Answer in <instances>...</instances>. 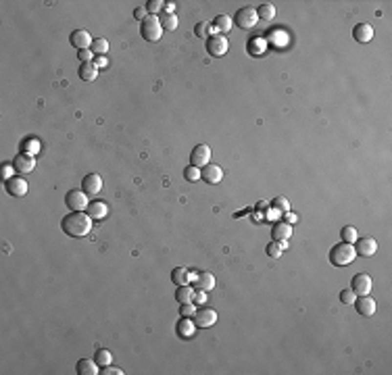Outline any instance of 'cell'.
<instances>
[{"label":"cell","mask_w":392,"mask_h":375,"mask_svg":"<svg viewBox=\"0 0 392 375\" xmlns=\"http://www.w3.org/2000/svg\"><path fill=\"white\" fill-rule=\"evenodd\" d=\"M92 221L94 219L88 213H84V210H71L69 215L63 217L61 229L65 231L69 238H84V236H88L90 233Z\"/></svg>","instance_id":"6da1fadb"},{"label":"cell","mask_w":392,"mask_h":375,"mask_svg":"<svg viewBox=\"0 0 392 375\" xmlns=\"http://www.w3.org/2000/svg\"><path fill=\"white\" fill-rule=\"evenodd\" d=\"M371 286H373V281H371V277L367 275V273H357V275L352 277V281H350V290L355 292L357 296H367L371 292Z\"/></svg>","instance_id":"ba28073f"},{"label":"cell","mask_w":392,"mask_h":375,"mask_svg":"<svg viewBox=\"0 0 392 375\" xmlns=\"http://www.w3.org/2000/svg\"><path fill=\"white\" fill-rule=\"evenodd\" d=\"M215 34H217V29H215L213 23H209V21H202V23L196 25V36L198 38H211Z\"/></svg>","instance_id":"f1b7e54d"},{"label":"cell","mask_w":392,"mask_h":375,"mask_svg":"<svg viewBox=\"0 0 392 375\" xmlns=\"http://www.w3.org/2000/svg\"><path fill=\"white\" fill-rule=\"evenodd\" d=\"M273 208L280 210L282 215L288 213V210H290V202H288V198H286V196H278L276 200H273Z\"/></svg>","instance_id":"d590c367"},{"label":"cell","mask_w":392,"mask_h":375,"mask_svg":"<svg viewBox=\"0 0 392 375\" xmlns=\"http://www.w3.org/2000/svg\"><path fill=\"white\" fill-rule=\"evenodd\" d=\"M177 335L179 338H192V335L196 333V323H194V319H190V317H182L177 321Z\"/></svg>","instance_id":"ffe728a7"},{"label":"cell","mask_w":392,"mask_h":375,"mask_svg":"<svg viewBox=\"0 0 392 375\" xmlns=\"http://www.w3.org/2000/svg\"><path fill=\"white\" fill-rule=\"evenodd\" d=\"M340 238H342V242H348V244H355L357 242V238H359V231L352 228V225H347V228H342V231H340Z\"/></svg>","instance_id":"d6a6232c"},{"label":"cell","mask_w":392,"mask_h":375,"mask_svg":"<svg viewBox=\"0 0 392 375\" xmlns=\"http://www.w3.org/2000/svg\"><path fill=\"white\" fill-rule=\"evenodd\" d=\"M196 288L198 290H205V292H211L215 288V275L213 273H209V271H200L198 275H196Z\"/></svg>","instance_id":"44dd1931"},{"label":"cell","mask_w":392,"mask_h":375,"mask_svg":"<svg viewBox=\"0 0 392 375\" xmlns=\"http://www.w3.org/2000/svg\"><path fill=\"white\" fill-rule=\"evenodd\" d=\"M200 179H205L207 184H219L223 179V169L219 167V165H215V163H209V165H205L200 169Z\"/></svg>","instance_id":"4fadbf2b"},{"label":"cell","mask_w":392,"mask_h":375,"mask_svg":"<svg viewBox=\"0 0 392 375\" xmlns=\"http://www.w3.org/2000/svg\"><path fill=\"white\" fill-rule=\"evenodd\" d=\"M100 373H103V375H123V369H119V367H111V365H107Z\"/></svg>","instance_id":"ee69618b"},{"label":"cell","mask_w":392,"mask_h":375,"mask_svg":"<svg viewBox=\"0 0 392 375\" xmlns=\"http://www.w3.org/2000/svg\"><path fill=\"white\" fill-rule=\"evenodd\" d=\"M265 46H267V42H265L263 38H255V40H250V52H253L255 57H259V54L265 52Z\"/></svg>","instance_id":"836d02e7"},{"label":"cell","mask_w":392,"mask_h":375,"mask_svg":"<svg viewBox=\"0 0 392 375\" xmlns=\"http://www.w3.org/2000/svg\"><path fill=\"white\" fill-rule=\"evenodd\" d=\"M94 361H96L100 367L111 365V363H113V354H111V350H107V348L96 350V356H94Z\"/></svg>","instance_id":"4dcf8cb0"},{"label":"cell","mask_w":392,"mask_h":375,"mask_svg":"<svg viewBox=\"0 0 392 375\" xmlns=\"http://www.w3.org/2000/svg\"><path fill=\"white\" fill-rule=\"evenodd\" d=\"M6 190H9L11 196H25L29 190V184L23 177H11L6 182Z\"/></svg>","instance_id":"2e32d148"},{"label":"cell","mask_w":392,"mask_h":375,"mask_svg":"<svg viewBox=\"0 0 392 375\" xmlns=\"http://www.w3.org/2000/svg\"><path fill=\"white\" fill-rule=\"evenodd\" d=\"M184 177L188 179V182H198V179H200V169L198 167H194V165H190V167H186L184 169Z\"/></svg>","instance_id":"e575fe53"},{"label":"cell","mask_w":392,"mask_h":375,"mask_svg":"<svg viewBox=\"0 0 392 375\" xmlns=\"http://www.w3.org/2000/svg\"><path fill=\"white\" fill-rule=\"evenodd\" d=\"M163 6H165L163 0H151V2L146 4V11H148V15H154L156 17V13H163Z\"/></svg>","instance_id":"8d00e7d4"},{"label":"cell","mask_w":392,"mask_h":375,"mask_svg":"<svg viewBox=\"0 0 392 375\" xmlns=\"http://www.w3.org/2000/svg\"><path fill=\"white\" fill-rule=\"evenodd\" d=\"M194 311H196V304H194V302H184V304H179V315H182V317H192Z\"/></svg>","instance_id":"f35d334b"},{"label":"cell","mask_w":392,"mask_h":375,"mask_svg":"<svg viewBox=\"0 0 392 375\" xmlns=\"http://www.w3.org/2000/svg\"><path fill=\"white\" fill-rule=\"evenodd\" d=\"M21 152L36 156L38 152H40V140H38V138H25L21 142Z\"/></svg>","instance_id":"484cf974"},{"label":"cell","mask_w":392,"mask_h":375,"mask_svg":"<svg viewBox=\"0 0 392 375\" xmlns=\"http://www.w3.org/2000/svg\"><path fill=\"white\" fill-rule=\"evenodd\" d=\"M90 50L96 54V57H105V54L109 52V40H107V38H94Z\"/></svg>","instance_id":"83f0119b"},{"label":"cell","mask_w":392,"mask_h":375,"mask_svg":"<svg viewBox=\"0 0 392 375\" xmlns=\"http://www.w3.org/2000/svg\"><path fill=\"white\" fill-rule=\"evenodd\" d=\"M82 190L88 194V196H96V194L103 190V177L98 173H88L82 179Z\"/></svg>","instance_id":"30bf717a"},{"label":"cell","mask_w":392,"mask_h":375,"mask_svg":"<svg viewBox=\"0 0 392 375\" xmlns=\"http://www.w3.org/2000/svg\"><path fill=\"white\" fill-rule=\"evenodd\" d=\"M192 302H194V304H205V302H207V292H205V290H194Z\"/></svg>","instance_id":"b9f144b4"},{"label":"cell","mask_w":392,"mask_h":375,"mask_svg":"<svg viewBox=\"0 0 392 375\" xmlns=\"http://www.w3.org/2000/svg\"><path fill=\"white\" fill-rule=\"evenodd\" d=\"M140 34H142V38L148 42H159L161 36H163L161 19L154 17V15H148V17L140 23Z\"/></svg>","instance_id":"3957f363"},{"label":"cell","mask_w":392,"mask_h":375,"mask_svg":"<svg viewBox=\"0 0 392 375\" xmlns=\"http://www.w3.org/2000/svg\"><path fill=\"white\" fill-rule=\"evenodd\" d=\"M94 62H96V67H98V69H100V67H107V65H109L107 57H96V59H94Z\"/></svg>","instance_id":"c3c4849f"},{"label":"cell","mask_w":392,"mask_h":375,"mask_svg":"<svg viewBox=\"0 0 392 375\" xmlns=\"http://www.w3.org/2000/svg\"><path fill=\"white\" fill-rule=\"evenodd\" d=\"M340 300L344 302V304H355V300H357V294L350 290V288H347V290H342L340 292Z\"/></svg>","instance_id":"ab89813d"},{"label":"cell","mask_w":392,"mask_h":375,"mask_svg":"<svg viewBox=\"0 0 392 375\" xmlns=\"http://www.w3.org/2000/svg\"><path fill=\"white\" fill-rule=\"evenodd\" d=\"M271 238L276 242H288V238H292V225L286 221H278L271 229Z\"/></svg>","instance_id":"ac0fdd59"},{"label":"cell","mask_w":392,"mask_h":375,"mask_svg":"<svg viewBox=\"0 0 392 375\" xmlns=\"http://www.w3.org/2000/svg\"><path fill=\"white\" fill-rule=\"evenodd\" d=\"M192 319H194L196 327H211V325L217 323V312H215V309H211V307H200V309L194 311Z\"/></svg>","instance_id":"52a82bcc"},{"label":"cell","mask_w":392,"mask_h":375,"mask_svg":"<svg viewBox=\"0 0 392 375\" xmlns=\"http://www.w3.org/2000/svg\"><path fill=\"white\" fill-rule=\"evenodd\" d=\"M171 281H174L175 286H186L190 284V271L184 269V267H175L171 271Z\"/></svg>","instance_id":"d4e9b609"},{"label":"cell","mask_w":392,"mask_h":375,"mask_svg":"<svg viewBox=\"0 0 392 375\" xmlns=\"http://www.w3.org/2000/svg\"><path fill=\"white\" fill-rule=\"evenodd\" d=\"M213 25H215V29L219 31V34H227V31L232 29V25H234V19H230V15H217L215 17V21H213Z\"/></svg>","instance_id":"cb8c5ba5"},{"label":"cell","mask_w":392,"mask_h":375,"mask_svg":"<svg viewBox=\"0 0 392 375\" xmlns=\"http://www.w3.org/2000/svg\"><path fill=\"white\" fill-rule=\"evenodd\" d=\"M86 213H88L94 221H100V219H105L109 215V205L103 200H94L88 205V208H86Z\"/></svg>","instance_id":"d6986e66"},{"label":"cell","mask_w":392,"mask_h":375,"mask_svg":"<svg viewBox=\"0 0 392 375\" xmlns=\"http://www.w3.org/2000/svg\"><path fill=\"white\" fill-rule=\"evenodd\" d=\"M230 50V40L221 34H215L207 38V52L213 54V57H223V54Z\"/></svg>","instance_id":"5b68a950"},{"label":"cell","mask_w":392,"mask_h":375,"mask_svg":"<svg viewBox=\"0 0 392 375\" xmlns=\"http://www.w3.org/2000/svg\"><path fill=\"white\" fill-rule=\"evenodd\" d=\"M92 42H94V38H92L86 29H75L73 34H71V44L75 46L77 50H86V48H90Z\"/></svg>","instance_id":"e0dca14e"},{"label":"cell","mask_w":392,"mask_h":375,"mask_svg":"<svg viewBox=\"0 0 392 375\" xmlns=\"http://www.w3.org/2000/svg\"><path fill=\"white\" fill-rule=\"evenodd\" d=\"M134 17H136V19H140V21H144V19L148 17V11H146V6H138V9L134 11Z\"/></svg>","instance_id":"f6af8a7d"},{"label":"cell","mask_w":392,"mask_h":375,"mask_svg":"<svg viewBox=\"0 0 392 375\" xmlns=\"http://www.w3.org/2000/svg\"><path fill=\"white\" fill-rule=\"evenodd\" d=\"M355 309H357L359 315H363V317H371V315H375V300L370 298V294H367V296H357V300H355Z\"/></svg>","instance_id":"5bb4252c"},{"label":"cell","mask_w":392,"mask_h":375,"mask_svg":"<svg viewBox=\"0 0 392 375\" xmlns=\"http://www.w3.org/2000/svg\"><path fill=\"white\" fill-rule=\"evenodd\" d=\"M77 59H80L82 62H92L96 57H94V52L90 48H86V50H77Z\"/></svg>","instance_id":"60d3db41"},{"label":"cell","mask_w":392,"mask_h":375,"mask_svg":"<svg viewBox=\"0 0 392 375\" xmlns=\"http://www.w3.org/2000/svg\"><path fill=\"white\" fill-rule=\"evenodd\" d=\"M282 252H284V248H282V244H280V242H276V240H273L271 244L267 246V254L271 256V259H280Z\"/></svg>","instance_id":"74e56055"},{"label":"cell","mask_w":392,"mask_h":375,"mask_svg":"<svg viewBox=\"0 0 392 375\" xmlns=\"http://www.w3.org/2000/svg\"><path fill=\"white\" fill-rule=\"evenodd\" d=\"M234 21H236V25L240 29H253L259 23V13H257V9H253V6H244V9H240L236 13Z\"/></svg>","instance_id":"277c9868"},{"label":"cell","mask_w":392,"mask_h":375,"mask_svg":"<svg viewBox=\"0 0 392 375\" xmlns=\"http://www.w3.org/2000/svg\"><path fill=\"white\" fill-rule=\"evenodd\" d=\"M257 13H259V19L271 21L273 17H276V6H273L271 2H265V4H261V9H259Z\"/></svg>","instance_id":"f546056e"},{"label":"cell","mask_w":392,"mask_h":375,"mask_svg":"<svg viewBox=\"0 0 392 375\" xmlns=\"http://www.w3.org/2000/svg\"><path fill=\"white\" fill-rule=\"evenodd\" d=\"M65 205L71 210H86L88 205H90L88 194H86L84 190H69L67 196H65Z\"/></svg>","instance_id":"8992f818"},{"label":"cell","mask_w":392,"mask_h":375,"mask_svg":"<svg viewBox=\"0 0 392 375\" xmlns=\"http://www.w3.org/2000/svg\"><path fill=\"white\" fill-rule=\"evenodd\" d=\"M13 173H15V167H13V163H4V165H2V177L6 179V182H9L11 177H15Z\"/></svg>","instance_id":"7bdbcfd3"},{"label":"cell","mask_w":392,"mask_h":375,"mask_svg":"<svg viewBox=\"0 0 392 375\" xmlns=\"http://www.w3.org/2000/svg\"><path fill=\"white\" fill-rule=\"evenodd\" d=\"M163 13L175 15V2H165V6H163Z\"/></svg>","instance_id":"7dc6e473"},{"label":"cell","mask_w":392,"mask_h":375,"mask_svg":"<svg viewBox=\"0 0 392 375\" xmlns=\"http://www.w3.org/2000/svg\"><path fill=\"white\" fill-rule=\"evenodd\" d=\"M161 25H163V29L174 31V29H177V17L171 13H161Z\"/></svg>","instance_id":"1f68e13d"},{"label":"cell","mask_w":392,"mask_h":375,"mask_svg":"<svg viewBox=\"0 0 392 375\" xmlns=\"http://www.w3.org/2000/svg\"><path fill=\"white\" fill-rule=\"evenodd\" d=\"M190 161H192V165L198 167V169L209 165V163H211V148L207 144H196L192 154H190Z\"/></svg>","instance_id":"9c48e42d"},{"label":"cell","mask_w":392,"mask_h":375,"mask_svg":"<svg viewBox=\"0 0 392 375\" xmlns=\"http://www.w3.org/2000/svg\"><path fill=\"white\" fill-rule=\"evenodd\" d=\"M355 259H357L355 246L348 244V242H340V244L332 246V250H330V263L336 265V267H347V265H350Z\"/></svg>","instance_id":"7a4b0ae2"},{"label":"cell","mask_w":392,"mask_h":375,"mask_svg":"<svg viewBox=\"0 0 392 375\" xmlns=\"http://www.w3.org/2000/svg\"><path fill=\"white\" fill-rule=\"evenodd\" d=\"M77 373L80 375H96V373H100L98 371V363L94 361V358H82L80 363H77Z\"/></svg>","instance_id":"7402d4cb"},{"label":"cell","mask_w":392,"mask_h":375,"mask_svg":"<svg viewBox=\"0 0 392 375\" xmlns=\"http://www.w3.org/2000/svg\"><path fill=\"white\" fill-rule=\"evenodd\" d=\"M355 252L361 254V256H373L378 252V240L375 238H357L355 242Z\"/></svg>","instance_id":"8fae6325"},{"label":"cell","mask_w":392,"mask_h":375,"mask_svg":"<svg viewBox=\"0 0 392 375\" xmlns=\"http://www.w3.org/2000/svg\"><path fill=\"white\" fill-rule=\"evenodd\" d=\"M284 221L292 225V223H296V221H299V217H296L294 213H290V210H288V213H284Z\"/></svg>","instance_id":"bcb514c9"},{"label":"cell","mask_w":392,"mask_h":375,"mask_svg":"<svg viewBox=\"0 0 392 375\" xmlns=\"http://www.w3.org/2000/svg\"><path fill=\"white\" fill-rule=\"evenodd\" d=\"M352 38L359 42V44H367L373 40V27L370 23H357L355 29H352Z\"/></svg>","instance_id":"9a60e30c"},{"label":"cell","mask_w":392,"mask_h":375,"mask_svg":"<svg viewBox=\"0 0 392 375\" xmlns=\"http://www.w3.org/2000/svg\"><path fill=\"white\" fill-rule=\"evenodd\" d=\"M13 167H15L17 173H31V171L36 169V159L31 154L21 152V154H17L13 159Z\"/></svg>","instance_id":"7c38bea8"},{"label":"cell","mask_w":392,"mask_h":375,"mask_svg":"<svg viewBox=\"0 0 392 375\" xmlns=\"http://www.w3.org/2000/svg\"><path fill=\"white\" fill-rule=\"evenodd\" d=\"M192 294H194V288H190V284H186V286H177L175 300H177L179 304H184V302H192Z\"/></svg>","instance_id":"4316f807"},{"label":"cell","mask_w":392,"mask_h":375,"mask_svg":"<svg viewBox=\"0 0 392 375\" xmlns=\"http://www.w3.org/2000/svg\"><path fill=\"white\" fill-rule=\"evenodd\" d=\"M80 77L84 82H94L98 77V67H96V62H82L80 65Z\"/></svg>","instance_id":"603a6c76"}]
</instances>
